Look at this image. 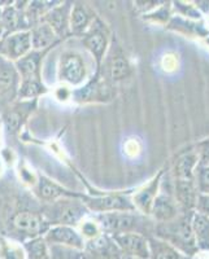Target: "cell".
Returning <instances> with one entry per match:
<instances>
[{"instance_id": "7c38bea8", "label": "cell", "mask_w": 209, "mask_h": 259, "mask_svg": "<svg viewBox=\"0 0 209 259\" xmlns=\"http://www.w3.org/2000/svg\"><path fill=\"white\" fill-rule=\"evenodd\" d=\"M111 237L122 256L134 259L150 258V242L147 236L136 232H125Z\"/></svg>"}, {"instance_id": "83f0119b", "label": "cell", "mask_w": 209, "mask_h": 259, "mask_svg": "<svg viewBox=\"0 0 209 259\" xmlns=\"http://www.w3.org/2000/svg\"><path fill=\"white\" fill-rule=\"evenodd\" d=\"M166 26L171 30L180 31L186 34V35H197V36H208V30L204 27L203 24H197V21L189 20V18H183L181 16L177 17H171Z\"/></svg>"}, {"instance_id": "e0dca14e", "label": "cell", "mask_w": 209, "mask_h": 259, "mask_svg": "<svg viewBox=\"0 0 209 259\" xmlns=\"http://www.w3.org/2000/svg\"><path fill=\"white\" fill-rule=\"evenodd\" d=\"M71 9L72 3H68V2L62 3V2H60L53 8H51L41 20V22L47 24L55 31V34L59 36L60 40L71 36V31H69Z\"/></svg>"}, {"instance_id": "b9f144b4", "label": "cell", "mask_w": 209, "mask_h": 259, "mask_svg": "<svg viewBox=\"0 0 209 259\" xmlns=\"http://www.w3.org/2000/svg\"><path fill=\"white\" fill-rule=\"evenodd\" d=\"M2 135H3V123L0 121V140H2Z\"/></svg>"}, {"instance_id": "7a4b0ae2", "label": "cell", "mask_w": 209, "mask_h": 259, "mask_svg": "<svg viewBox=\"0 0 209 259\" xmlns=\"http://www.w3.org/2000/svg\"><path fill=\"white\" fill-rule=\"evenodd\" d=\"M99 223L103 233L109 236L125 232H136L151 237L153 236L155 222L138 211H115L91 214Z\"/></svg>"}, {"instance_id": "d6986e66", "label": "cell", "mask_w": 209, "mask_h": 259, "mask_svg": "<svg viewBox=\"0 0 209 259\" xmlns=\"http://www.w3.org/2000/svg\"><path fill=\"white\" fill-rule=\"evenodd\" d=\"M32 191H34V194H36L37 197L45 203L53 202V201H57L60 198L80 197L81 196V193L69 191L65 187L60 186L56 182H53L52 179L42 174H39L38 183L32 188Z\"/></svg>"}, {"instance_id": "7bdbcfd3", "label": "cell", "mask_w": 209, "mask_h": 259, "mask_svg": "<svg viewBox=\"0 0 209 259\" xmlns=\"http://www.w3.org/2000/svg\"><path fill=\"white\" fill-rule=\"evenodd\" d=\"M120 259H134V258H127V256H121Z\"/></svg>"}, {"instance_id": "44dd1931", "label": "cell", "mask_w": 209, "mask_h": 259, "mask_svg": "<svg viewBox=\"0 0 209 259\" xmlns=\"http://www.w3.org/2000/svg\"><path fill=\"white\" fill-rule=\"evenodd\" d=\"M200 161L197 150H186L177 156L171 165V179L194 180L195 170Z\"/></svg>"}, {"instance_id": "5bb4252c", "label": "cell", "mask_w": 209, "mask_h": 259, "mask_svg": "<svg viewBox=\"0 0 209 259\" xmlns=\"http://www.w3.org/2000/svg\"><path fill=\"white\" fill-rule=\"evenodd\" d=\"M181 212H182V210H181L180 205L174 198L171 187L166 188L165 191L160 187L159 194L153 201L150 218L155 223H166V222H170L177 218Z\"/></svg>"}, {"instance_id": "8d00e7d4", "label": "cell", "mask_w": 209, "mask_h": 259, "mask_svg": "<svg viewBox=\"0 0 209 259\" xmlns=\"http://www.w3.org/2000/svg\"><path fill=\"white\" fill-rule=\"evenodd\" d=\"M195 211L209 217V194H199L197 196Z\"/></svg>"}, {"instance_id": "d6a6232c", "label": "cell", "mask_w": 209, "mask_h": 259, "mask_svg": "<svg viewBox=\"0 0 209 259\" xmlns=\"http://www.w3.org/2000/svg\"><path fill=\"white\" fill-rule=\"evenodd\" d=\"M195 187L199 194H209V165L199 161L194 175Z\"/></svg>"}, {"instance_id": "ffe728a7", "label": "cell", "mask_w": 209, "mask_h": 259, "mask_svg": "<svg viewBox=\"0 0 209 259\" xmlns=\"http://www.w3.org/2000/svg\"><path fill=\"white\" fill-rule=\"evenodd\" d=\"M37 100L18 101L3 113V126L11 134H17L24 126L30 113L36 108Z\"/></svg>"}, {"instance_id": "f1b7e54d", "label": "cell", "mask_w": 209, "mask_h": 259, "mask_svg": "<svg viewBox=\"0 0 209 259\" xmlns=\"http://www.w3.org/2000/svg\"><path fill=\"white\" fill-rule=\"evenodd\" d=\"M48 92L47 85L43 83V79H27L21 80L18 89V100L20 101H32L38 100Z\"/></svg>"}, {"instance_id": "d590c367", "label": "cell", "mask_w": 209, "mask_h": 259, "mask_svg": "<svg viewBox=\"0 0 209 259\" xmlns=\"http://www.w3.org/2000/svg\"><path fill=\"white\" fill-rule=\"evenodd\" d=\"M52 95H53V97H55V99L59 101V103H61V104L71 103L72 97H73V89L66 84L59 83V84H57L56 87L53 89Z\"/></svg>"}, {"instance_id": "ac0fdd59", "label": "cell", "mask_w": 209, "mask_h": 259, "mask_svg": "<svg viewBox=\"0 0 209 259\" xmlns=\"http://www.w3.org/2000/svg\"><path fill=\"white\" fill-rule=\"evenodd\" d=\"M97 16L89 4L83 2L72 3L71 16H69V31L71 35L82 36Z\"/></svg>"}, {"instance_id": "4dcf8cb0", "label": "cell", "mask_w": 209, "mask_h": 259, "mask_svg": "<svg viewBox=\"0 0 209 259\" xmlns=\"http://www.w3.org/2000/svg\"><path fill=\"white\" fill-rule=\"evenodd\" d=\"M24 247L26 250L27 259H50L48 245L43 239V236L27 240L24 244Z\"/></svg>"}, {"instance_id": "277c9868", "label": "cell", "mask_w": 209, "mask_h": 259, "mask_svg": "<svg viewBox=\"0 0 209 259\" xmlns=\"http://www.w3.org/2000/svg\"><path fill=\"white\" fill-rule=\"evenodd\" d=\"M81 196L60 198L53 202L45 203L41 212L50 226L78 227L83 219L91 215L83 201L81 200Z\"/></svg>"}, {"instance_id": "f35d334b", "label": "cell", "mask_w": 209, "mask_h": 259, "mask_svg": "<svg viewBox=\"0 0 209 259\" xmlns=\"http://www.w3.org/2000/svg\"><path fill=\"white\" fill-rule=\"evenodd\" d=\"M194 6H195V8H196L197 11L201 13V15H205V13L209 12L208 0H204V2H201V0H197V2H194Z\"/></svg>"}, {"instance_id": "d4e9b609", "label": "cell", "mask_w": 209, "mask_h": 259, "mask_svg": "<svg viewBox=\"0 0 209 259\" xmlns=\"http://www.w3.org/2000/svg\"><path fill=\"white\" fill-rule=\"evenodd\" d=\"M30 36H31L32 51H39V52L50 51L60 41L59 36L45 22L34 25L30 29Z\"/></svg>"}, {"instance_id": "8992f818", "label": "cell", "mask_w": 209, "mask_h": 259, "mask_svg": "<svg viewBox=\"0 0 209 259\" xmlns=\"http://www.w3.org/2000/svg\"><path fill=\"white\" fill-rule=\"evenodd\" d=\"M81 200L91 214H104L115 211H135L130 192H113V193L89 196L82 194Z\"/></svg>"}, {"instance_id": "52a82bcc", "label": "cell", "mask_w": 209, "mask_h": 259, "mask_svg": "<svg viewBox=\"0 0 209 259\" xmlns=\"http://www.w3.org/2000/svg\"><path fill=\"white\" fill-rule=\"evenodd\" d=\"M112 83L108 82L100 71L96 70L85 84L73 90L72 101L77 104H99L108 103L113 99Z\"/></svg>"}, {"instance_id": "484cf974", "label": "cell", "mask_w": 209, "mask_h": 259, "mask_svg": "<svg viewBox=\"0 0 209 259\" xmlns=\"http://www.w3.org/2000/svg\"><path fill=\"white\" fill-rule=\"evenodd\" d=\"M191 227L197 250L209 251V217L194 211L191 217Z\"/></svg>"}, {"instance_id": "60d3db41", "label": "cell", "mask_w": 209, "mask_h": 259, "mask_svg": "<svg viewBox=\"0 0 209 259\" xmlns=\"http://www.w3.org/2000/svg\"><path fill=\"white\" fill-rule=\"evenodd\" d=\"M2 7H3V6H0V39L3 38L4 34H6V32H4L3 24H2Z\"/></svg>"}, {"instance_id": "ab89813d", "label": "cell", "mask_w": 209, "mask_h": 259, "mask_svg": "<svg viewBox=\"0 0 209 259\" xmlns=\"http://www.w3.org/2000/svg\"><path fill=\"white\" fill-rule=\"evenodd\" d=\"M6 163H4V159H3V157H2V154H0V178L3 177V174H4V171H6Z\"/></svg>"}, {"instance_id": "7402d4cb", "label": "cell", "mask_w": 209, "mask_h": 259, "mask_svg": "<svg viewBox=\"0 0 209 259\" xmlns=\"http://www.w3.org/2000/svg\"><path fill=\"white\" fill-rule=\"evenodd\" d=\"M171 192L176 201L180 205L182 212L195 211L197 200V189L194 180H176L171 179Z\"/></svg>"}, {"instance_id": "603a6c76", "label": "cell", "mask_w": 209, "mask_h": 259, "mask_svg": "<svg viewBox=\"0 0 209 259\" xmlns=\"http://www.w3.org/2000/svg\"><path fill=\"white\" fill-rule=\"evenodd\" d=\"M25 8L26 7L15 6L11 3L8 6L2 7V24H3L6 34L30 30V25L25 16Z\"/></svg>"}, {"instance_id": "5b68a950", "label": "cell", "mask_w": 209, "mask_h": 259, "mask_svg": "<svg viewBox=\"0 0 209 259\" xmlns=\"http://www.w3.org/2000/svg\"><path fill=\"white\" fill-rule=\"evenodd\" d=\"M81 41L86 52L96 64V68H100L101 62L106 59L109 47L112 45V32L108 25L97 16L89 30L81 36Z\"/></svg>"}, {"instance_id": "1f68e13d", "label": "cell", "mask_w": 209, "mask_h": 259, "mask_svg": "<svg viewBox=\"0 0 209 259\" xmlns=\"http://www.w3.org/2000/svg\"><path fill=\"white\" fill-rule=\"evenodd\" d=\"M77 230L81 233V236L83 237L85 242L96 239V237H99L100 235H103V231H101L100 226H99V223L95 221V218L92 215H89L87 218L83 219V221L78 224Z\"/></svg>"}, {"instance_id": "cb8c5ba5", "label": "cell", "mask_w": 209, "mask_h": 259, "mask_svg": "<svg viewBox=\"0 0 209 259\" xmlns=\"http://www.w3.org/2000/svg\"><path fill=\"white\" fill-rule=\"evenodd\" d=\"M48 51L46 52L31 51L25 57L13 62L21 80L42 79V61H43V56Z\"/></svg>"}, {"instance_id": "2e32d148", "label": "cell", "mask_w": 209, "mask_h": 259, "mask_svg": "<svg viewBox=\"0 0 209 259\" xmlns=\"http://www.w3.org/2000/svg\"><path fill=\"white\" fill-rule=\"evenodd\" d=\"M82 259H120L121 253L109 235H100L99 237L86 241Z\"/></svg>"}, {"instance_id": "4316f807", "label": "cell", "mask_w": 209, "mask_h": 259, "mask_svg": "<svg viewBox=\"0 0 209 259\" xmlns=\"http://www.w3.org/2000/svg\"><path fill=\"white\" fill-rule=\"evenodd\" d=\"M148 242H150V258L148 259H191L190 256H186L185 254L178 251L168 242L162 241L155 236L148 237Z\"/></svg>"}, {"instance_id": "9a60e30c", "label": "cell", "mask_w": 209, "mask_h": 259, "mask_svg": "<svg viewBox=\"0 0 209 259\" xmlns=\"http://www.w3.org/2000/svg\"><path fill=\"white\" fill-rule=\"evenodd\" d=\"M164 172V170H160L147 184H145V186L131 193V201H133V205L135 207V211L141 212L146 217H150L153 201H155V198L157 197V194L160 192Z\"/></svg>"}, {"instance_id": "3957f363", "label": "cell", "mask_w": 209, "mask_h": 259, "mask_svg": "<svg viewBox=\"0 0 209 259\" xmlns=\"http://www.w3.org/2000/svg\"><path fill=\"white\" fill-rule=\"evenodd\" d=\"M92 66H96V64L87 52L78 50L62 51L57 61V82L73 90L78 89L92 77Z\"/></svg>"}, {"instance_id": "e575fe53", "label": "cell", "mask_w": 209, "mask_h": 259, "mask_svg": "<svg viewBox=\"0 0 209 259\" xmlns=\"http://www.w3.org/2000/svg\"><path fill=\"white\" fill-rule=\"evenodd\" d=\"M173 4L174 6L171 7L177 11V16H181V17L183 18H189V20L194 21L201 20V17H203V15L195 8V6H191L190 3H185V2H174Z\"/></svg>"}, {"instance_id": "836d02e7", "label": "cell", "mask_w": 209, "mask_h": 259, "mask_svg": "<svg viewBox=\"0 0 209 259\" xmlns=\"http://www.w3.org/2000/svg\"><path fill=\"white\" fill-rule=\"evenodd\" d=\"M17 174L18 178L22 183H24L25 186H27L29 188H34L36 184L38 183V178L39 174L37 171L32 170L31 166H29L26 162H18V168H17Z\"/></svg>"}, {"instance_id": "8fae6325", "label": "cell", "mask_w": 209, "mask_h": 259, "mask_svg": "<svg viewBox=\"0 0 209 259\" xmlns=\"http://www.w3.org/2000/svg\"><path fill=\"white\" fill-rule=\"evenodd\" d=\"M100 68H103V74H101L103 78H106L112 84L125 80L130 77V74L133 73V66L121 48L111 50L109 47L108 53L101 62Z\"/></svg>"}, {"instance_id": "74e56055", "label": "cell", "mask_w": 209, "mask_h": 259, "mask_svg": "<svg viewBox=\"0 0 209 259\" xmlns=\"http://www.w3.org/2000/svg\"><path fill=\"white\" fill-rule=\"evenodd\" d=\"M197 152H199V156H200V161L209 165V140L203 143L200 150H197Z\"/></svg>"}, {"instance_id": "ba28073f", "label": "cell", "mask_w": 209, "mask_h": 259, "mask_svg": "<svg viewBox=\"0 0 209 259\" xmlns=\"http://www.w3.org/2000/svg\"><path fill=\"white\" fill-rule=\"evenodd\" d=\"M20 83V75L16 70L15 64L0 57V113L2 114L18 99Z\"/></svg>"}, {"instance_id": "6da1fadb", "label": "cell", "mask_w": 209, "mask_h": 259, "mask_svg": "<svg viewBox=\"0 0 209 259\" xmlns=\"http://www.w3.org/2000/svg\"><path fill=\"white\" fill-rule=\"evenodd\" d=\"M194 211L181 212L177 218L166 223H155L153 236L168 242L186 256H194L199 253L195 242L191 227V217Z\"/></svg>"}, {"instance_id": "9c48e42d", "label": "cell", "mask_w": 209, "mask_h": 259, "mask_svg": "<svg viewBox=\"0 0 209 259\" xmlns=\"http://www.w3.org/2000/svg\"><path fill=\"white\" fill-rule=\"evenodd\" d=\"M50 227V223L46 221L42 212L21 210V211L16 212L12 218L13 230L20 235L22 233L27 240L45 236Z\"/></svg>"}, {"instance_id": "30bf717a", "label": "cell", "mask_w": 209, "mask_h": 259, "mask_svg": "<svg viewBox=\"0 0 209 259\" xmlns=\"http://www.w3.org/2000/svg\"><path fill=\"white\" fill-rule=\"evenodd\" d=\"M32 51L30 30L6 34L0 39V57L16 62Z\"/></svg>"}, {"instance_id": "f546056e", "label": "cell", "mask_w": 209, "mask_h": 259, "mask_svg": "<svg viewBox=\"0 0 209 259\" xmlns=\"http://www.w3.org/2000/svg\"><path fill=\"white\" fill-rule=\"evenodd\" d=\"M0 259H27L24 245L12 237H0Z\"/></svg>"}, {"instance_id": "4fadbf2b", "label": "cell", "mask_w": 209, "mask_h": 259, "mask_svg": "<svg viewBox=\"0 0 209 259\" xmlns=\"http://www.w3.org/2000/svg\"><path fill=\"white\" fill-rule=\"evenodd\" d=\"M43 239L47 245L68 247L77 251H82L86 244L77 227L71 226H51Z\"/></svg>"}]
</instances>
